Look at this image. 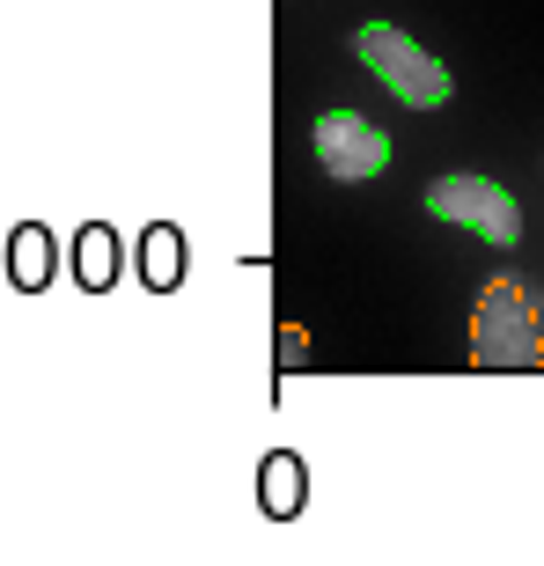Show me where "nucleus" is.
<instances>
[{
    "label": "nucleus",
    "mask_w": 544,
    "mask_h": 566,
    "mask_svg": "<svg viewBox=\"0 0 544 566\" xmlns=\"http://www.w3.org/2000/svg\"><path fill=\"white\" fill-rule=\"evenodd\" d=\"M354 60L368 66L398 104H412V111H441L449 96H457L449 66H441L435 52H419L405 30H390V22H360V30H354Z\"/></svg>",
    "instance_id": "f257e3e1"
},
{
    "label": "nucleus",
    "mask_w": 544,
    "mask_h": 566,
    "mask_svg": "<svg viewBox=\"0 0 544 566\" xmlns=\"http://www.w3.org/2000/svg\"><path fill=\"white\" fill-rule=\"evenodd\" d=\"M471 354L485 368H530L544 360V324L530 310V287L515 273H493L479 294V310H471Z\"/></svg>",
    "instance_id": "f03ea898"
},
{
    "label": "nucleus",
    "mask_w": 544,
    "mask_h": 566,
    "mask_svg": "<svg viewBox=\"0 0 544 566\" xmlns=\"http://www.w3.org/2000/svg\"><path fill=\"white\" fill-rule=\"evenodd\" d=\"M427 213L435 221H457V229H471V235H485V243H523V207H515V191L508 185H493V177H435L427 185Z\"/></svg>",
    "instance_id": "7ed1b4c3"
},
{
    "label": "nucleus",
    "mask_w": 544,
    "mask_h": 566,
    "mask_svg": "<svg viewBox=\"0 0 544 566\" xmlns=\"http://www.w3.org/2000/svg\"><path fill=\"white\" fill-rule=\"evenodd\" d=\"M316 163H324V177H338V185H368V177H383V163H390V133H383L376 118H360V111H324V118H316Z\"/></svg>",
    "instance_id": "20e7f679"
},
{
    "label": "nucleus",
    "mask_w": 544,
    "mask_h": 566,
    "mask_svg": "<svg viewBox=\"0 0 544 566\" xmlns=\"http://www.w3.org/2000/svg\"><path fill=\"white\" fill-rule=\"evenodd\" d=\"M140 280L147 287H177V280H185V235L169 229V221H155V229L140 235Z\"/></svg>",
    "instance_id": "39448f33"
},
{
    "label": "nucleus",
    "mask_w": 544,
    "mask_h": 566,
    "mask_svg": "<svg viewBox=\"0 0 544 566\" xmlns=\"http://www.w3.org/2000/svg\"><path fill=\"white\" fill-rule=\"evenodd\" d=\"M74 273H82V287H111V280H118V235H111L104 221L82 229V243H74Z\"/></svg>",
    "instance_id": "423d86ee"
},
{
    "label": "nucleus",
    "mask_w": 544,
    "mask_h": 566,
    "mask_svg": "<svg viewBox=\"0 0 544 566\" xmlns=\"http://www.w3.org/2000/svg\"><path fill=\"white\" fill-rule=\"evenodd\" d=\"M302 493H310V479H302V457H265V515H294L302 507Z\"/></svg>",
    "instance_id": "0eeeda50"
},
{
    "label": "nucleus",
    "mask_w": 544,
    "mask_h": 566,
    "mask_svg": "<svg viewBox=\"0 0 544 566\" xmlns=\"http://www.w3.org/2000/svg\"><path fill=\"white\" fill-rule=\"evenodd\" d=\"M15 280H22V287H44V280H52V235H44V229L15 235Z\"/></svg>",
    "instance_id": "6e6552de"
}]
</instances>
